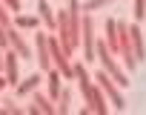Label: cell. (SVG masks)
Wrapping results in <instances>:
<instances>
[{
    "label": "cell",
    "instance_id": "cell-1",
    "mask_svg": "<svg viewBox=\"0 0 146 115\" xmlns=\"http://www.w3.org/2000/svg\"><path fill=\"white\" fill-rule=\"evenodd\" d=\"M98 57H100V66L120 84V86H129V72H123L120 66H117V61H115V52L109 49V43H98Z\"/></svg>",
    "mask_w": 146,
    "mask_h": 115
},
{
    "label": "cell",
    "instance_id": "cell-2",
    "mask_svg": "<svg viewBox=\"0 0 146 115\" xmlns=\"http://www.w3.org/2000/svg\"><path fill=\"white\" fill-rule=\"evenodd\" d=\"M95 81L100 84V89L106 92V98L112 101V106H115L117 112H123V109H126V101H123V92H120V84H117V81H115V78H112V75L106 72V69H100V72L95 75Z\"/></svg>",
    "mask_w": 146,
    "mask_h": 115
},
{
    "label": "cell",
    "instance_id": "cell-3",
    "mask_svg": "<svg viewBox=\"0 0 146 115\" xmlns=\"http://www.w3.org/2000/svg\"><path fill=\"white\" fill-rule=\"evenodd\" d=\"M80 3H78V0H72V3H69V52H75L78 49V43H80Z\"/></svg>",
    "mask_w": 146,
    "mask_h": 115
},
{
    "label": "cell",
    "instance_id": "cell-4",
    "mask_svg": "<svg viewBox=\"0 0 146 115\" xmlns=\"http://www.w3.org/2000/svg\"><path fill=\"white\" fill-rule=\"evenodd\" d=\"M80 32H83V61H95V55H98V43H95V23L92 17H83L80 23Z\"/></svg>",
    "mask_w": 146,
    "mask_h": 115
},
{
    "label": "cell",
    "instance_id": "cell-5",
    "mask_svg": "<svg viewBox=\"0 0 146 115\" xmlns=\"http://www.w3.org/2000/svg\"><path fill=\"white\" fill-rule=\"evenodd\" d=\"M35 52H37V66L49 72L52 69V49H49L46 35H35Z\"/></svg>",
    "mask_w": 146,
    "mask_h": 115
},
{
    "label": "cell",
    "instance_id": "cell-6",
    "mask_svg": "<svg viewBox=\"0 0 146 115\" xmlns=\"http://www.w3.org/2000/svg\"><path fill=\"white\" fill-rule=\"evenodd\" d=\"M129 37H132V52H135V57H137V64L146 61V46H143V35H140V26H137V23L129 26Z\"/></svg>",
    "mask_w": 146,
    "mask_h": 115
},
{
    "label": "cell",
    "instance_id": "cell-7",
    "mask_svg": "<svg viewBox=\"0 0 146 115\" xmlns=\"http://www.w3.org/2000/svg\"><path fill=\"white\" fill-rule=\"evenodd\" d=\"M3 57H6V61H3V72H6V81H9V86H17V61H15V57H17V52L12 49V52H6Z\"/></svg>",
    "mask_w": 146,
    "mask_h": 115
},
{
    "label": "cell",
    "instance_id": "cell-8",
    "mask_svg": "<svg viewBox=\"0 0 146 115\" xmlns=\"http://www.w3.org/2000/svg\"><path fill=\"white\" fill-rule=\"evenodd\" d=\"M9 43H12V49H15L20 57H32V49H29V43H26V40H23V37H20L15 29L9 32Z\"/></svg>",
    "mask_w": 146,
    "mask_h": 115
},
{
    "label": "cell",
    "instance_id": "cell-9",
    "mask_svg": "<svg viewBox=\"0 0 146 115\" xmlns=\"http://www.w3.org/2000/svg\"><path fill=\"white\" fill-rule=\"evenodd\" d=\"M37 86H40V75L35 72V75H29V78H26L23 84H17V86H15V92H17V95L23 98V95H32V92H35Z\"/></svg>",
    "mask_w": 146,
    "mask_h": 115
},
{
    "label": "cell",
    "instance_id": "cell-10",
    "mask_svg": "<svg viewBox=\"0 0 146 115\" xmlns=\"http://www.w3.org/2000/svg\"><path fill=\"white\" fill-rule=\"evenodd\" d=\"M60 72L57 69H49V101H57L60 98V92H63V86H60Z\"/></svg>",
    "mask_w": 146,
    "mask_h": 115
},
{
    "label": "cell",
    "instance_id": "cell-11",
    "mask_svg": "<svg viewBox=\"0 0 146 115\" xmlns=\"http://www.w3.org/2000/svg\"><path fill=\"white\" fill-rule=\"evenodd\" d=\"M29 112H46V115H52V112H57V106H52V104H49V101H46V98L37 92V95L32 98V106H29Z\"/></svg>",
    "mask_w": 146,
    "mask_h": 115
},
{
    "label": "cell",
    "instance_id": "cell-12",
    "mask_svg": "<svg viewBox=\"0 0 146 115\" xmlns=\"http://www.w3.org/2000/svg\"><path fill=\"white\" fill-rule=\"evenodd\" d=\"M37 12H40V20H43L46 26H54V15H52V9H49L46 0H40V3H37Z\"/></svg>",
    "mask_w": 146,
    "mask_h": 115
},
{
    "label": "cell",
    "instance_id": "cell-13",
    "mask_svg": "<svg viewBox=\"0 0 146 115\" xmlns=\"http://www.w3.org/2000/svg\"><path fill=\"white\" fill-rule=\"evenodd\" d=\"M15 26H20V29H37V17L20 15V17H15Z\"/></svg>",
    "mask_w": 146,
    "mask_h": 115
},
{
    "label": "cell",
    "instance_id": "cell-14",
    "mask_svg": "<svg viewBox=\"0 0 146 115\" xmlns=\"http://www.w3.org/2000/svg\"><path fill=\"white\" fill-rule=\"evenodd\" d=\"M69 101H72V92H69V89H63V92H60V98H57V112H63V115H66V112H69Z\"/></svg>",
    "mask_w": 146,
    "mask_h": 115
},
{
    "label": "cell",
    "instance_id": "cell-15",
    "mask_svg": "<svg viewBox=\"0 0 146 115\" xmlns=\"http://www.w3.org/2000/svg\"><path fill=\"white\" fill-rule=\"evenodd\" d=\"M109 3H115V0H86L80 9H83V12H95V9H103V6H109Z\"/></svg>",
    "mask_w": 146,
    "mask_h": 115
},
{
    "label": "cell",
    "instance_id": "cell-16",
    "mask_svg": "<svg viewBox=\"0 0 146 115\" xmlns=\"http://www.w3.org/2000/svg\"><path fill=\"white\" fill-rule=\"evenodd\" d=\"M146 17V0H135V20Z\"/></svg>",
    "mask_w": 146,
    "mask_h": 115
},
{
    "label": "cell",
    "instance_id": "cell-17",
    "mask_svg": "<svg viewBox=\"0 0 146 115\" xmlns=\"http://www.w3.org/2000/svg\"><path fill=\"white\" fill-rule=\"evenodd\" d=\"M6 3H9L12 12H20V0H6Z\"/></svg>",
    "mask_w": 146,
    "mask_h": 115
},
{
    "label": "cell",
    "instance_id": "cell-18",
    "mask_svg": "<svg viewBox=\"0 0 146 115\" xmlns=\"http://www.w3.org/2000/svg\"><path fill=\"white\" fill-rule=\"evenodd\" d=\"M3 86H9V81H6V78H0V89H3Z\"/></svg>",
    "mask_w": 146,
    "mask_h": 115
}]
</instances>
